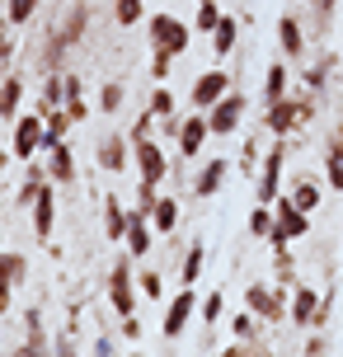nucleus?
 <instances>
[{
    "label": "nucleus",
    "instance_id": "7ed1b4c3",
    "mask_svg": "<svg viewBox=\"0 0 343 357\" xmlns=\"http://www.w3.org/2000/svg\"><path fill=\"white\" fill-rule=\"evenodd\" d=\"M310 235V212H301L291 197H277L273 202V235L268 245H291V240H301Z\"/></svg>",
    "mask_w": 343,
    "mask_h": 357
},
{
    "label": "nucleus",
    "instance_id": "09e8293b",
    "mask_svg": "<svg viewBox=\"0 0 343 357\" xmlns=\"http://www.w3.org/2000/svg\"><path fill=\"white\" fill-rule=\"evenodd\" d=\"M306 357H329V343L320 339V334H315V339L306 343Z\"/></svg>",
    "mask_w": 343,
    "mask_h": 357
},
{
    "label": "nucleus",
    "instance_id": "ddd939ff",
    "mask_svg": "<svg viewBox=\"0 0 343 357\" xmlns=\"http://www.w3.org/2000/svg\"><path fill=\"white\" fill-rule=\"evenodd\" d=\"M301 118H306V113H301V99H277V104H268V113H264V127H268L273 137H287V132H296V127H301Z\"/></svg>",
    "mask_w": 343,
    "mask_h": 357
},
{
    "label": "nucleus",
    "instance_id": "4d7b16f0",
    "mask_svg": "<svg viewBox=\"0 0 343 357\" xmlns=\"http://www.w3.org/2000/svg\"><path fill=\"white\" fill-rule=\"evenodd\" d=\"M132 357H142V353H132Z\"/></svg>",
    "mask_w": 343,
    "mask_h": 357
},
{
    "label": "nucleus",
    "instance_id": "a18cd8bd",
    "mask_svg": "<svg viewBox=\"0 0 343 357\" xmlns=\"http://www.w3.org/2000/svg\"><path fill=\"white\" fill-rule=\"evenodd\" d=\"M123 339L142 343V320H137V315H123Z\"/></svg>",
    "mask_w": 343,
    "mask_h": 357
},
{
    "label": "nucleus",
    "instance_id": "5fc2aeb1",
    "mask_svg": "<svg viewBox=\"0 0 343 357\" xmlns=\"http://www.w3.org/2000/svg\"><path fill=\"white\" fill-rule=\"evenodd\" d=\"M0 207H5V197H0Z\"/></svg>",
    "mask_w": 343,
    "mask_h": 357
},
{
    "label": "nucleus",
    "instance_id": "5701e85b",
    "mask_svg": "<svg viewBox=\"0 0 343 357\" xmlns=\"http://www.w3.org/2000/svg\"><path fill=\"white\" fill-rule=\"evenodd\" d=\"M127 221H132V212H127L118 197H104V240H123L127 235Z\"/></svg>",
    "mask_w": 343,
    "mask_h": 357
},
{
    "label": "nucleus",
    "instance_id": "412c9836",
    "mask_svg": "<svg viewBox=\"0 0 343 357\" xmlns=\"http://www.w3.org/2000/svg\"><path fill=\"white\" fill-rule=\"evenodd\" d=\"M123 245L132 259H146L151 254V216L142 212H132V221H127V235H123Z\"/></svg>",
    "mask_w": 343,
    "mask_h": 357
},
{
    "label": "nucleus",
    "instance_id": "8fccbe9b",
    "mask_svg": "<svg viewBox=\"0 0 343 357\" xmlns=\"http://www.w3.org/2000/svg\"><path fill=\"white\" fill-rule=\"evenodd\" d=\"M66 113H71L75 123H85V118H90V104H85V99H80V104H66Z\"/></svg>",
    "mask_w": 343,
    "mask_h": 357
},
{
    "label": "nucleus",
    "instance_id": "a19ab883",
    "mask_svg": "<svg viewBox=\"0 0 343 357\" xmlns=\"http://www.w3.org/2000/svg\"><path fill=\"white\" fill-rule=\"evenodd\" d=\"M137 287H142V296H151V301L165 296V278L160 273H137Z\"/></svg>",
    "mask_w": 343,
    "mask_h": 357
},
{
    "label": "nucleus",
    "instance_id": "9d476101",
    "mask_svg": "<svg viewBox=\"0 0 343 357\" xmlns=\"http://www.w3.org/2000/svg\"><path fill=\"white\" fill-rule=\"evenodd\" d=\"M85 29H90V5H85V0H75L71 10H66V15L56 19V29H52V43H56V47H66V52H71L75 43L85 38Z\"/></svg>",
    "mask_w": 343,
    "mask_h": 357
},
{
    "label": "nucleus",
    "instance_id": "a211bd4d",
    "mask_svg": "<svg viewBox=\"0 0 343 357\" xmlns=\"http://www.w3.org/2000/svg\"><path fill=\"white\" fill-rule=\"evenodd\" d=\"M52 226H56V183H47L33 202V235L38 240H52Z\"/></svg>",
    "mask_w": 343,
    "mask_h": 357
},
{
    "label": "nucleus",
    "instance_id": "c85d7f7f",
    "mask_svg": "<svg viewBox=\"0 0 343 357\" xmlns=\"http://www.w3.org/2000/svg\"><path fill=\"white\" fill-rule=\"evenodd\" d=\"M174 226H179V202H174V197H160V202L151 207V231L169 235Z\"/></svg>",
    "mask_w": 343,
    "mask_h": 357
},
{
    "label": "nucleus",
    "instance_id": "b1692460",
    "mask_svg": "<svg viewBox=\"0 0 343 357\" xmlns=\"http://www.w3.org/2000/svg\"><path fill=\"white\" fill-rule=\"evenodd\" d=\"M325 178L334 193H343V127L329 137V151H325Z\"/></svg>",
    "mask_w": 343,
    "mask_h": 357
},
{
    "label": "nucleus",
    "instance_id": "6ab92c4d",
    "mask_svg": "<svg viewBox=\"0 0 343 357\" xmlns=\"http://www.w3.org/2000/svg\"><path fill=\"white\" fill-rule=\"evenodd\" d=\"M47 178H52L56 188H66V183H75V155H71V146H66V142L47 151Z\"/></svg>",
    "mask_w": 343,
    "mask_h": 357
},
{
    "label": "nucleus",
    "instance_id": "49530a36",
    "mask_svg": "<svg viewBox=\"0 0 343 357\" xmlns=\"http://www.w3.org/2000/svg\"><path fill=\"white\" fill-rule=\"evenodd\" d=\"M334 5H339V0H310V10L320 15V24H329V15H334Z\"/></svg>",
    "mask_w": 343,
    "mask_h": 357
},
{
    "label": "nucleus",
    "instance_id": "de8ad7c7",
    "mask_svg": "<svg viewBox=\"0 0 343 357\" xmlns=\"http://www.w3.org/2000/svg\"><path fill=\"white\" fill-rule=\"evenodd\" d=\"M113 353H118L113 339H109V334H99V339H94V357H113Z\"/></svg>",
    "mask_w": 343,
    "mask_h": 357
},
{
    "label": "nucleus",
    "instance_id": "bb28decb",
    "mask_svg": "<svg viewBox=\"0 0 343 357\" xmlns=\"http://www.w3.org/2000/svg\"><path fill=\"white\" fill-rule=\"evenodd\" d=\"M287 61H273L268 75H264V104H277V99H287Z\"/></svg>",
    "mask_w": 343,
    "mask_h": 357
},
{
    "label": "nucleus",
    "instance_id": "0eeeda50",
    "mask_svg": "<svg viewBox=\"0 0 343 357\" xmlns=\"http://www.w3.org/2000/svg\"><path fill=\"white\" fill-rule=\"evenodd\" d=\"M38 151H43V113H24V118H15L10 155H15V160H33Z\"/></svg>",
    "mask_w": 343,
    "mask_h": 357
},
{
    "label": "nucleus",
    "instance_id": "4c0bfd02",
    "mask_svg": "<svg viewBox=\"0 0 343 357\" xmlns=\"http://www.w3.org/2000/svg\"><path fill=\"white\" fill-rule=\"evenodd\" d=\"M329 71H334V56H325V61H315V66H310V75H306V89H310V94H325Z\"/></svg>",
    "mask_w": 343,
    "mask_h": 357
},
{
    "label": "nucleus",
    "instance_id": "f3484780",
    "mask_svg": "<svg viewBox=\"0 0 343 357\" xmlns=\"http://www.w3.org/2000/svg\"><path fill=\"white\" fill-rule=\"evenodd\" d=\"M277 43H282V56H287V61H301V56H306V29H301L296 15L277 19Z\"/></svg>",
    "mask_w": 343,
    "mask_h": 357
},
{
    "label": "nucleus",
    "instance_id": "2eb2a0df",
    "mask_svg": "<svg viewBox=\"0 0 343 357\" xmlns=\"http://www.w3.org/2000/svg\"><path fill=\"white\" fill-rule=\"evenodd\" d=\"M231 94V75L226 71H202L198 80H193V104L207 113V108L217 104V99H226Z\"/></svg>",
    "mask_w": 343,
    "mask_h": 357
},
{
    "label": "nucleus",
    "instance_id": "1a4fd4ad",
    "mask_svg": "<svg viewBox=\"0 0 343 357\" xmlns=\"http://www.w3.org/2000/svg\"><path fill=\"white\" fill-rule=\"evenodd\" d=\"M193 315H198V296H193V287H183V291H174V301H169V310H165L160 334H165V339H179Z\"/></svg>",
    "mask_w": 343,
    "mask_h": 357
},
{
    "label": "nucleus",
    "instance_id": "c9c22d12",
    "mask_svg": "<svg viewBox=\"0 0 343 357\" xmlns=\"http://www.w3.org/2000/svg\"><path fill=\"white\" fill-rule=\"evenodd\" d=\"M127 99V89L118 85V80H109V85H99V113H118Z\"/></svg>",
    "mask_w": 343,
    "mask_h": 357
},
{
    "label": "nucleus",
    "instance_id": "f704fd0d",
    "mask_svg": "<svg viewBox=\"0 0 343 357\" xmlns=\"http://www.w3.org/2000/svg\"><path fill=\"white\" fill-rule=\"evenodd\" d=\"M273 273H277V282H291L296 278V259H291L287 245H273Z\"/></svg>",
    "mask_w": 343,
    "mask_h": 357
},
{
    "label": "nucleus",
    "instance_id": "7c9ffc66",
    "mask_svg": "<svg viewBox=\"0 0 343 357\" xmlns=\"http://www.w3.org/2000/svg\"><path fill=\"white\" fill-rule=\"evenodd\" d=\"M109 5H113V19H118L123 29H137L142 15H146V0H109Z\"/></svg>",
    "mask_w": 343,
    "mask_h": 357
},
{
    "label": "nucleus",
    "instance_id": "864d4df0",
    "mask_svg": "<svg viewBox=\"0 0 343 357\" xmlns=\"http://www.w3.org/2000/svg\"><path fill=\"white\" fill-rule=\"evenodd\" d=\"M5 165H10V151H5V146H0V174H5Z\"/></svg>",
    "mask_w": 343,
    "mask_h": 357
},
{
    "label": "nucleus",
    "instance_id": "4be33fe9",
    "mask_svg": "<svg viewBox=\"0 0 343 357\" xmlns=\"http://www.w3.org/2000/svg\"><path fill=\"white\" fill-rule=\"evenodd\" d=\"M240 47V19L235 15H221V24L212 29V52L217 56H231Z\"/></svg>",
    "mask_w": 343,
    "mask_h": 357
},
{
    "label": "nucleus",
    "instance_id": "9b49d317",
    "mask_svg": "<svg viewBox=\"0 0 343 357\" xmlns=\"http://www.w3.org/2000/svg\"><path fill=\"white\" fill-rule=\"evenodd\" d=\"M94 155H99V169L123 174L127 165H132V137H118V132H109V137H99V142H94Z\"/></svg>",
    "mask_w": 343,
    "mask_h": 357
},
{
    "label": "nucleus",
    "instance_id": "3c124183",
    "mask_svg": "<svg viewBox=\"0 0 343 357\" xmlns=\"http://www.w3.org/2000/svg\"><path fill=\"white\" fill-rule=\"evenodd\" d=\"M52 348H56V353H52V357H75V348H71V343H66V339H56V343H52Z\"/></svg>",
    "mask_w": 343,
    "mask_h": 357
},
{
    "label": "nucleus",
    "instance_id": "6e6552de",
    "mask_svg": "<svg viewBox=\"0 0 343 357\" xmlns=\"http://www.w3.org/2000/svg\"><path fill=\"white\" fill-rule=\"evenodd\" d=\"M245 108H250V104H245V94H235V89L226 94V99H217V104L207 108V127H212V137H231L235 127L245 123Z\"/></svg>",
    "mask_w": 343,
    "mask_h": 357
},
{
    "label": "nucleus",
    "instance_id": "20e7f679",
    "mask_svg": "<svg viewBox=\"0 0 343 357\" xmlns=\"http://www.w3.org/2000/svg\"><path fill=\"white\" fill-rule=\"evenodd\" d=\"M109 305H113L118 320L137 310V273H132V254H123V259L109 268Z\"/></svg>",
    "mask_w": 343,
    "mask_h": 357
},
{
    "label": "nucleus",
    "instance_id": "f8f14e48",
    "mask_svg": "<svg viewBox=\"0 0 343 357\" xmlns=\"http://www.w3.org/2000/svg\"><path fill=\"white\" fill-rule=\"evenodd\" d=\"M24 278H29V259L24 254H0V315L10 310V296H15V287H24Z\"/></svg>",
    "mask_w": 343,
    "mask_h": 357
},
{
    "label": "nucleus",
    "instance_id": "58836bf2",
    "mask_svg": "<svg viewBox=\"0 0 343 357\" xmlns=\"http://www.w3.org/2000/svg\"><path fill=\"white\" fill-rule=\"evenodd\" d=\"M221 310H226V296H221L217 287H212V296H202V301H198V315H202L207 324H217V320H221Z\"/></svg>",
    "mask_w": 343,
    "mask_h": 357
},
{
    "label": "nucleus",
    "instance_id": "a878e982",
    "mask_svg": "<svg viewBox=\"0 0 343 357\" xmlns=\"http://www.w3.org/2000/svg\"><path fill=\"white\" fill-rule=\"evenodd\" d=\"M202 273H207V250H202V245H188V254H183V268H179V282H183V287H198Z\"/></svg>",
    "mask_w": 343,
    "mask_h": 357
},
{
    "label": "nucleus",
    "instance_id": "aec40b11",
    "mask_svg": "<svg viewBox=\"0 0 343 357\" xmlns=\"http://www.w3.org/2000/svg\"><path fill=\"white\" fill-rule=\"evenodd\" d=\"M226 174H231V165L212 155V160L198 169V178H193V193H198V197H217V193H221V183H226Z\"/></svg>",
    "mask_w": 343,
    "mask_h": 357
},
{
    "label": "nucleus",
    "instance_id": "c03bdc74",
    "mask_svg": "<svg viewBox=\"0 0 343 357\" xmlns=\"http://www.w3.org/2000/svg\"><path fill=\"white\" fill-rule=\"evenodd\" d=\"M61 85H66V99H61V104H80V99H85V85H80L75 75H61Z\"/></svg>",
    "mask_w": 343,
    "mask_h": 357
},
{
    "label": "nucleus",
    "instance_id": "e433bc0d",
    "mask_svg": "<svg viewBox=\"0 0 343 357\" xmlns=\"http://www.w3.org/2000/svg\"><path fill=\"white\" fill-rule=\"evenodd\" d=\"M221 24V10H217V0H198V15H193V29H202V33H212Z\"/></svg>",
    "mask_w": 343,
    "mask_h": 357
},
{
    "label": "nucleus",
    "instance_id": "393cba45",
    "mask_svg": "<svg viewBox=\"0 0 343 357\" xmlns=\"http://www.w3.org/2000/svg\"><path fill=\"white\" fill-rule=\"evenodd\" d=\"M24 324H29V339H24L19 357H52L47 353V339H43V315L38 310H24Z\"/></svg>",
    "mask_w": 343,
    "mask_h": 357
},
{
    "label": "nucleus",
    "instance_id": "4468645a",
    "mask_svg": "<svg viewBox=\"0 0 343 357\" xmlns=\"http://www.w3.org/2000/svg\"><path fill=\"white\" fill-rule=\"evenodd\" d=\"M207 137H212V127H207V113H202V108L193 113V118H179V137H174V142H179L183 160H193L202 146H207Z\"/></svg>",
    "mask_w": 343,
    "mask_h": 357
},
{
    "label": "nucleus",
    "instance_id": "72a5a7b5",
    "mask_svg": "<svg viewBox=\"0 0 343 357\" xmlns=\"http://www.w3.org/2000/svg\"><path fill=\"white\" fill-rule=\"evenodd\" d=\"M151 113H155V118H179V113H174V94H169V85H155L151 89Z\"/></svg>",
    "mask_w": 343,
    "mask_h": 357
},
{
    "label": "nucleus",
    "instance_id": "f03ea898",
    "mask_svg": "<svg viewBox=\"0 0 343 357\" xmlns=\"http://www.w3.org/2000/svg\"><path fill=\"white\" fill-rule=\"evenodd\" d=\"M146 33H151V47H155V52L183 56V52H188L193 29H188L183 19H174V15H151V19H146Z\"/></svg>",
    "mask_w": 343,
    "mask_h": 357
},
{
    "label": "nucleus",
    "instance_id": "423d86ee",
    "mask_svg": "<svg viewBox=\"0 0 343 357\" xmlns=\"http://www.w3.org/2000/svg\"><path fill=\"white\" fill-rule=\"evenodd\" d=\"M132 160H137V178H142L146 188H160L165 174H169V160H165V151L151 142V137L132 142Z\"/></svg>",
    "mask_w": 343,
    "mask_h": 357
},
{
    "label": "nucleus",
    "instance_id": "39448f33",
    "mask_svg": "<svg viewBox=\"0 0 343 357\" xmlns=\"http://www.w3.org/2000/svg\"><path fill=\"white\" fill-rule=\"evenodd\" d=\"M245 310H254L259 320H268V324L287 320V291H277L268 282H250L245 287Z\"/></svg>",
    "mask_w": 343,
    "mask_h": 357
},
{
    "label": "nucleus",
    "instance_id": "37998d69",
    "mask_svg": "<svg viewBox=\"0 0 343 357\" xmlns=\"http://www.w3.org/2000/svg\"><path fill=\"white\" fill-rule=\"evenodd\" d=\"M259 160H264V155H259V146H254V137H250V142H245V151H240V169L250 174V169H259Z\"/></svg>",
    "mask_w": 343,
    "mask_h": 357
},
{
    "label": "nucleus",
    "instance_id": "79ce46f5",
    "mask_svg": "<svg viewBox=\"0 0 343 357\" xmlns=\"http://www.w3.org/2000/svg\"><path fill=\"white\" fill-rule=\"evenodd\" d=\"M169 66H174V56H165V52H155V56H151V75H155L160 85L169 80Z\"/></svg>",
    "mask_w": 343,
    "mask_h": 357
},
{
    "label": "nucleus",
    "instance_id": "603ef678",
    "mask_svg": "<svg viewBox=\"0 0 343 357\" xmlns=\"http://www.w3.org/2000/svg\"><path fill=\"white\" fill-rule=\"evenodd\" d=\"M10 52H15V47H10V38L0 33V61H10Z\"/></svg>",
    "mask_w": 343,
    "mask_h": 357
},
{
    "label": "nucleus",
    "instance_id": "c756f323",
    "mask_svg": "<svg viewBox=\"0 0 343 357\" xmlns=\"http://www.w3.org/2000/svg\"><path fill=\"white\" fill-rule=\"evenodd\" d=\"M287 197L296 202V207H301V212H315V207L325 202V193H320V183H310V178H301V183H296V188H291Z\"/></svg>",
    "mask_w": 343,
    "mask_h": 357
},
{
    "label": "nucleus",
    "instance_id": "cd10ccee",
    "mask_svg": "<svg viewBox=\"0 0 343 357\" xmlns=\"http://www.w3.org/2000/svg\"><path fill=\"white\" fill-rule=\"evenodd\" d=\"M19 104H24V80L10 75V80H0V118H19Z\"/></svg>",
    "mask_w": 343,
    "mask_h": 357
},
{
    "label": "nucleus",
    "instance_id": "2f4dec72",
    "mask_svg": "<svg viewBox=\"0 0 343 357\" xmlns=\"http://www.w3.org/2000/svg\"><path fill=\"white\" fill-rule=\"evenodd\" d=\"M231 334L240 343H254V339H259V315H254V310H240V315L231 320Z\"/></svg>",
    "mask_w": 343,
    "mask_h": 357
},
{
    "label": "nucleus",
    "instance_id": "473e14b6",
    "mask_svg": "<svg viewBox=\"0 0 343 357\" xmlns=\"http://www.w3.org/2000/svg\"><path fill=\"white\" fill-rule=\"evenodd\" d=\"M250 235H254V240H268V235H273V207H268V202H259V207L250 212Z\"/></svg>",
    "mask_w": 343,
    "mask_h": 357
},
{
    "label": "nucleus",
    "instance_id": "dca6fc26",
    "mask_svg": "<svg viewBox=\"0 0 343 357\" xmlns=\"http://www.w3.org/2000/svg\"><path fill=\"white\" fill-rule=\"evenodd\" d=\"M315 315H320V291H315V287H296V291H291V305H287V320L310 329Z\"/></svg>",
    "mask_w": 343,
    "mask_h": 357
},
{
    "label": "nucleus",
    "instance_id": "6e6d98bb",
    "mask_svg": "<svg viewBox=\"0 0 343 357\" xmlns=\"http://www.w3.org/2000/svg\"><path fill=\"white\" fill-rule=\"evenodd\" d=\"M0 254H5V245H0Z\"/></svg>",
    "mask_w": 343,
    "mask_h": 357
},
{
    "label": "nucleus",
    "instance_id": "ea45409f",
    "mask_svg": "<svg viewBox=\"0 0 343 357\" xmlns=\"http://www.w3.org/2000/svg\"><path fill=\"white\" fill-rule=\"evenodd\" d=\"M38 5H43V0H10L5 15H10V24H29V19L38 15Z\"/></svg>",
    "mask_w": 343,
    "mask_h": 357
},
{
    "label": "nucleus",
    "instance_id": "f257e3e1",
    "mask_svg": "<svg viewBox=\"0 0 343 357\" xmlns=\"http://www.w3.org/2000/svg\"><path fill=\"white\" fill-rule=\"evenodd\" d=\"M282 169H287V137H273V146L259 160V183H254V202H277L282 197Z\"/></svg>",
    "mask_w": 343,
    "mask_h": 357
}]
</instances>
